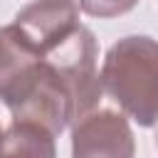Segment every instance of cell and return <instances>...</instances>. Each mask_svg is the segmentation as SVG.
Here are the masks:
<instances>
[{
    "mask_svg": "<svg viewBox=\"0 0 158 158\" xmlns=\"http://www.w3.org/2000/svg\"><path fill=\"white\" fill-rule=\"evenodd\" d=\"M101 86L138 126H158V40L128 35L114 42L101 64Z\"/></svg>",
    "mask_w": 158,
    "mask_h": 158,
    "instance_id": "obj_1",
    "label": "cell"
},
{
    "mask_svg": "<svg viewBox=\"0 0 158 158\" xmlns=\"http://www.w3.org/2000/svg\"><path fill=\"white\" fill-rule=\"evenodd\" d=\"M96 57H99L96 37L86 25H79L59 47H54L49 54L42 57L72 91L77 118L94 111L104 94L101 77L96 72Z\"/></svg>",
    "mask_w": 158,
    "mask_h": 158,
    "instance_id": "obj_2",
    "label": "cell"
},
{
    "mask_svg": "<svg viewBox=\"0 0 158 158\" xmlns=\"http://www.w3.org/2000/svg\"><path fill=\"white\" fill-rule=\"evenodd\" d=\"M72 158H136L128 118L114 109H94L72 123Z\"/></svg>",
    "mask_w": 158,
    "mask_h": 158,
    "instance_id": "obj_3",
    "label": "cell"
},
{
    "mask_svg": "<svg viewBox=\"0 0 158 158\" xmlns=\"http://www.w3.org/2000/svg\"><path fill=\"white\" fill-rule=\"evenodd\" d=\"M79 25L77 0H32L12 20V30L37 57L59 47Z\"/></svg>",
    "mask_w": 158,
    "mask_h": 158,
    "instance_id": "obj_4",
    "label": "cell"
},
{
    "mask_svg": "<svg viewBox=\"0 0 158 158\" xmlns=\"http://www.w3.org/2000/svg\"><path fill=\"white\" fill-rule=\"evenodd\" d=\"M0 158H57L54 133L32 121H15L0 133Z\"/></svg>",
    "mask_w": 158,
    "mask_h": 158,
    "instance_id": "obj_5",
    "label": "cell"
},
{
    "mask_svg": "<svg viewBox=\"0 0 158 158\" xmlns=\"http://www.w3.org/2000/svg\"><path fill=\"white\" fill-rule=\"evenodd\" d=\"M42 57H37L12 30V25L0 27V99L22 79V74L37 64Z\"/></svg>",
    "mask_w": 158,
    "mask_h": 158,
    "instance_id": "obj_6",
    "label": "cell"
},
{
    "mask_svg": "<svg viewBox=\"0 0 158 158\" xmlns=\"http://www.w3.org/2000/svg\"><path fill=\"white\" fill-rule=\"evenodd\" d=\"M77 5L89 17H118L131 12L138 0H77Z\"/></svg>",
    "mask_w": 158,
    "mask_h": 158,
    "instance_id": "obj_7",
    "label": "cell"
},
{
    "mask_svg": "<svg viewBox=\"0 0 158 158\" xmlns=\"http://www.w3.org/2000/svg\"><path fill=\"white\" fill-rule=\"evenodd\" d=\"M156 146H158V133H156Z\"/></svg>",
    "mask_w": 158,
    "mask_h": 158,
    "instance_id": "obj_8",
    "label": "cell"
},
{
    "mask_svg": "<svg viewBox=\"0 0 158 158\" xmlns=\"http://www.w3.org/2000/svg\"><path fill=\"white\" fill-rule=\"evenodd\" d=\"M0 133H2V128H0Z\"/></svg>",
    "mask_w": 158,
    "mask_h": 158,
    "instance_id": "obj_9",
    "label": "cell"
}]
</instances>
